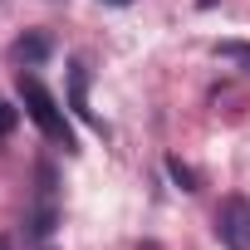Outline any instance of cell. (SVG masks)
<instances>
[{
	"label": "cell",
	"instance_id": "obj_2",
	"mask_svg": "<svg viewBox=\"0 0 250 250\" xmlns=\"http://www.w3.org/2000/svg\"><path fill=\"white\" fill-rule=\"evenodd\" d=\"M211 230L226 250H250V196H221L216 216H211Z\"/></svg>",
	"mask_w": 250,
	"mask_h": 250
},
{
	"label": "cell",
	"instance_id": "obj_4",
	"mask_svg": "<svg viewBox=\"0 0 250 250\" xmlns=\"http://www.w3.org/2000/svg\"><path fill=\"white\" fill-rule=\"evenodd\" d=\"M69 108L88 123V128H98V133H103V123H98V118H93V108H88V64H79V59L69 64Z\"/></svg>",
	"mask_w": 250,
	"mask_h": 250
},
{
	"label": "cell",
	"instance_id": "obj_6",
	"mask_svg": "<svg viewBox=\"0 0 250 250\" xmlns=\"http://www.w3.org/2000/svg\"><path fill=\"white\" fill-rule=\"evenodd\" d=\"M216 54H221V59H230V64H240V69H250V44H240V40H221V44H216Z\"/></svg>",
	"mask_w": 250,
	"mask_h": 250
},
{
	"label": "cell",
	"instance_id": "obj_1",
	"mask_svg": "<svg viewBox=\"0 0 250 250\" xmlns=\"http://www.w3.org/2000/svg\"><path fill=\"white\" fill-rule=\"evenodd\" d=\"M20 103H25V113H30V123L49 138V143H64L69 152H74V128H69V118H64V108H59V98L35 79V74H25L20 69Z\"/></svg>",
	"mask_w": 250,
	"mask_h": 250
},
{
	"label": "cell",
	"instance_id": "obj_8",
	"mask_svg": "<svg viewBox=\"0 0 250 250\" xmlns=\"http://www.w3.org/2000/svg\"><path fill=\"white\" fill-rule=\"evenodd\" d=\"M15 123H20V108H10L5 98H0V138H10V133H15Z\"/></svg>",
	"mask_w": 250,
	"mask_h": 250
},
{
	"label": "cell",
	"instance_id": "obj_5",
	"mask_svg": "<svg viewBox=\"0 0 250 250\" xmlns=\"http://www.w3.org/2000/svg\"><path fill=\"white\" fill-rule=\"evenodd\" d=\"M10 54H15V64L35 69V64H44V59L54 54V40H49V35H20V40L10 44Z\"/></svg>",
	"mask_w": 250,
	"mask_h": 250
},
{
	"label": "cell",
	"instance_id": "obj_10",
	"mask_svg": "<svg viewBox=\"0 0 250 250\" xmlns=\"http://www.w3.org/2000/svg\"><path fill=\"white\" fill-rule=\"evenodd\" d=\"M0 250H10V235H0Z\"/></svg>",
	"mask_w": 250,
	"mask_h": 250
},
{
	"label": "cell",
	"instance_id": "obj_11",
	"mask_svg": "<svg viewBox=\"0 0 250 250\" xmlns=\"http://www.w3.org/2000/svg\"><path fill=\"white\" fill-rule=\"evenodd\" d=\"M201 5H216V0H201Z\"/></svg>",
	"mask_w": 250,
	"mask_h": 250
},
{
	"label": "cell",
	"instance_id": "obj_7",
	"mask_svg": "<svg viewBox=\"0 0 250 250\" xmlns=\"http://www.w3.org/2000/svg\"><path fill=\"white\" fill-rule=\"evenodd\" d=\"M167 172H172V182H177L182 191H196V172H191L182 157H167Z\"/></svg>",
	"mask_w": 250,
	"mask_h": 250
},
{
	"label": "cell",
	"instance_id": "obj_9",
	"mask_svg": "<svg viewBox=\"0 0 250 250\" xmlns=\"http://www.w3.org/2000/svg\"><path fill=\"white\" fill-rule=\"evenodd\" d=\"M103 5H133V0H103Z\"/></svg>",
	"mask_w": 250,
	"mask_h": 250
},
{
	"label": "cell",
	"instance_id": "obj_3",
	"mask_svg": "<svg viewBox=\"0 0 250 250\" xmlns=\"http://www.w3.org/2000/svg\"><path fill=\"white\" fill-rule=\"evenodd\" d=\"M30 235L35 240H44L54 226H59V201H54V167L49 162H40V196H35V211H30Z\"/></svg>",
	"mask_w": 250,
	"mask_h": 250
}]
</instances>
